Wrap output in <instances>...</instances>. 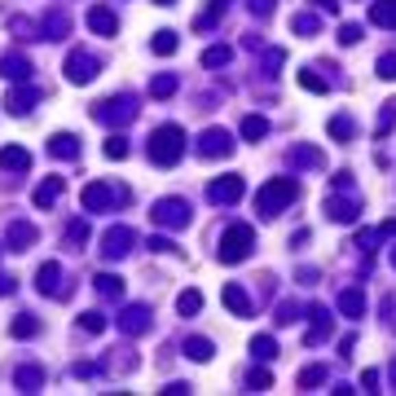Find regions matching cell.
Wrapping results in <instances>:
<instances>
[{
  "label": "cell",
  "instance_id": "c3c4849f",
  "mask_svg": "<svg viewBox=\"0 0 396 396\" xmlns=\"http://www.w3.org/2000/svg\"><path fill=\"white\" fill-rule=\"evenodd\" d=\"M92 374H97V366H88V361H79V366H75V379H92Z\"/></svg>",
  "mask_w": 396,
  "mask_h": 396
},
{
  "label": "cell",
  "instance_id": "4dcf8cb0",
  "mask_svg": "<svg viewBox=\"0 0 396 396\" xmlns=\"http://www.w3.org/2000/svg\"><path fill=\"white\" fill-rule=\"evenodd\" d=\"M176 308H181V317H194V312L203 308V295H198V290H181V299H176Z\"/></svg>",
  "mask_w": 396,
  "mask_h": 396
},
{
  "label": "cell",
  "instance_id": "f5cc1de1",
  "mask_svg": "<svg viewBox=\"0 0 396 396\" xmlns=\"http://www.w3.org/2000/svg\"><path fill=\"white\" fill-rule=\"evenodd\" d=\"M392 264H396V247H392Z\"/></svg>",
  "mask_w": 396,
  "mask_h": 396
},
{
  "label": "cell",
  "instance_id": "603a6c76",
  "mask_svg": "<svg viewBox=\"0 0 396 396\" xmlns=\"http://www.w3.org/2000/svg\"><path fill=\"white\" fill-rule=\"evenodd\" d=\"M58 194H62V181L53 176V181L36 185V194H31V198H36V207H53V203H58Z\"/></svg>",
  "mask_w": 396,
  "mask_h": 396
},
{
  "label": "cell",
  "instance_id": "e575fe53",
  "mask_svg": "<svg viewBox=\"0 0 396 396\" xmlns=\"http://www.w3.org/2000/svg\"><path fill=\"white\" fill-rule=\"evenodd\" d=\"M92 282H97V290H101V295H114V299L123 295V282H119V277H110V273H97Z\"/></svg>",
  "mask_w": 396,
  "mask_h": 396
},
{
  "label": "cell",
  "instance_id": "681fc988",
  "mask_svg": "<svg viewBox=\"0 0 396 396\" xmlns=\"http://www.w3.org/2000/svg\"><path fill=\"white\" fill-rule=\"evenodd\" d=\"M321 9H326V14H339V0H317Z\"/></svg>",
  "mask_w": 396,
  "mask_h": 396
},
{
  "label": "cell",
  "instance_id": "5bb4252c",
  "mask_svg": "<svg viewBox=\"0 0 396 396\" xmlns=\"http://www.w3.org/2000/svg\"><path fill=\"white\" fill-rule=\"evenodd\" d=\"M0 168H5V172H27L31 154L23 150V145H5V150H0Z\"/></svg>",
  "mask_w": 396,
  "mask_h": 396
},
{
  "label": "cell",
  "instance_id": "f6af8a7d",
  "mask_svg": "<svg viewBox=\"0 0 396 396\" xmlns=\"http://www.w3.org/2000/svg\"><path fill=\"white\" fill-rule=\"evenodd\" d=\"M66 243H88V225H71L66 229Z\"/></svg>",
  "mask_w": 396,
  "mask_h": 396
},
{
  "label": "cell",
  "instance_id": "8992f818",
  "mask_svg": "<svg viewBox=\"0 0 396 396\" xmlns=\"http://www.w3.org/2000/svg\"><path fill=\"white\" fill-rule=\"evenodd\" d=\"M128 251H132V229H128V225L106 229V238H101V256H106V260H119V256H128Z\"/></svg>",
  "mask_w": 396,
  "mask_h": 396
},
{
  "label": "cell",
  "instance_id": "ee69618b",
  "mask_svg": "<svg viewBox=\"0 0 396 396\" xmlns=\"http://www.w3.org/2000/svg\"><path fill=\"white\" fill-rule=\"evenodd\" d=\"M295 31H299V36H312V31H317V18H312V14H299V18H295Z\"/></svg>",
  "mask_w": 396,
  "mask_h": 396
},
{
  "label": "cell",
  "instance_id": "4fadbf2b",
  "mask_svg": "<svg viewBox=\"0 0 396 396\" xmlns=\"http://www.w3.org/2000/svg\"><path fill=\"white\" fill-rule=\"evenodd\" d=\"M0 75L14 79V84H23V79L31 75V62H27L23 53H5V62H0Z\"/></svg>",
  "mask_w": 396,
  "mask_h": 396
},
{
  "label": "cell",
  "instance_id": "cb8c5ba5",
  "mask_svg": "<svg viewBox=\"0 0 396 396\" xmlns=\"http://www.w3.org/2000/svg\"><path fill=\"white\" fill-rule=\"evenodd\" d=\"M243 137H247V141L269 137V119H264V114H247V119H243Z\"/></svg>",
  "mask_w": 396,
  "mask_h": 396
},
{
  "label": "cell",
  "instance_id": "d6986e66",
  "mask_svg": "<svg viewBox=\"0 0 396 396\" xmlns=\"http://www.w3.org/2000/svg\"><path fill=\"white\" fill-rule=\"evenodd\" d=\"M225 304L238 312V317H251V299H247V290L238 286V282H229L225 286Z\"/></svg>",
  "mask_w": 396,
  "mask_h": 396
},
{
  "label": "cell",
  "instance_id": "9c48e42d",
  "mask_svg": "<svg viewBox=\"0 0 396 396\" xmlns=\"http://www.w3.org/2000/svg\"><path fill=\"white\" fill-rule=\"evenodd\" d=\"M243 176H225V181H212V190H207V198H212V203H238V198H243Z\"/></svg>",
  "mask_w": 396,
  "mask_h": 396
},
{
  "label": "cell",
  "instance_id": "db71d44e",
  "mask_svg": "<svg viewBox=\"0 0 396 396\" xmlns=\"http://www.w3.org/2000/svg\"><path fill=\"white\" fill-rule=\"evenodd\" d=\"M392 383H396V366H392Z\"/></svg>",
  "mask_w": 396,
  "mask_h": 396
},
{
  "label": "cell",
  "instance_id": "484cf974",
  "mask_svg": "<svg viewBox=\"0 0 396 396\" xmlns=\"http://www.w3.org/2000/svg\"><path fill=\"white\" fill-rule=\"evenodd\" d=\"M18 388H23V392H36L40 388V383H45V370H40V366H23V370H18Z\"/></svg>",
  "mask_w": 396,
  "mask_h": 396
},
{
  "label": "cell",
  "instance_id": "d6a6232c",
  "mask_svg": "<svg viewBox=\"0 0 396 396\" xmlns=\"http://www.w3.org/2000/svg\"><path fill=\"white\" fill-rule=\"evenodd\" d=\"M36 330H40V321H36V317H18L14 326H9V335H14V339H31Z\"/></svg>",
  "mask_w": 396,
  "mask_h": 396
},
{
  "label": "cell",
  "instance_id": "74e56055",
  "mask_svg": "<svg viewBox=\"0 0 396 396\" xmlns=\"http://www.w3.org/2000/svg\"><path fill=\"white\" fill-rule=\"evenodd\" d=\"M229 58H234V53H229L225 45H216V49H207V53H203V66H225Z\"/></svg>",
  "mask_w": 396,
  "mask_h": 396
},
{
  "label": "cell",
  "instance_id": "f1b7e54d",
  "mask_svg": "<svg viewBox=\"0 0 396 396\" xmlns=\"http://www.w3.org/2000/svg\"><path fill=\"white\" fill-rule=\"evenodd\" d=\"M290 163H295V168H317L321 154L312 150V145H295V150H290Z\"/></svg>",
  "mask_w": 396,
  "mask_h": 396
},
{
  "label": "cell",
  "instance_id": "f35d334b",
  "mask_svg": "<svg viewBox=\"0 0 396 396\" xmlns=\"http://www.w3.org/2000/svg\"><path fill=\"white\" fill-rule=\"evenodd\" d=\"M79 326H84L88 335H101V330H106V317H101V312H84V317H79Z\"/></svg>",
  "mask_w": 396,
  "mask_h": 396
},
{
  "label": "cell",
  "instance_id": "d4e9b609",
  "mask_svg": "<svg viewBox=\"0 0 396 396\" xmlns=\"http://www.w3.org/2000/svg\"><path fill=\"white\" fill-rule=\"evenodd\" d=\"M185 357L190 361H212V339H203V335L185 339Z\"/></svg>",
  "mask_w": 396,
  "mask_h": 396
},
{
  "label": "cell",
  "instance_id": "277c9868",
  "mask_svg": "<svg viewBox=\"0 0 396 396\" xmlns=\"http://www.w3.org/2000/svg\"><path fill=\"white\" fill-rule=\"evenodd\" d=\"M150 221L163 225V229H185L190 225V203H185V198H159L154 212H150Z\"/></svg>",
  "mask_w": 396,
  "mask_h": 396
},
{
  "label": "cell",
  "instance_id": "7402d4cb",
  "mask_svg": "<svg viewBox=\"0 0 396 396\" xmlns=\"http://www.w3.org/2000/svg\"><path fill=\"white\" fill-rule=\"evenodd\" d=\"M58 277H62V269L53 264V260H49V264H40L36 286H40V290H49V295H58V290H62V286H58Z\"/></svg>",
  "mask_w": 396,
  "mask_h": 396
},
{
  "label": "cell",
  "instance_id": "d590c367",
  "mask_svg": "<svg viewBox=\"0 0 396 396\" xmlns=\"http://www.w3.org/2000/svg\"><path fill=\"white\" fill-rule=\"evenodd\" d=\"M247 388H251V392H269V388H273V374H269V370H251V374H247Z\"/></svg>",
  "mask_w": 396,
  "mask_h": 396
},
{
  "label": "cell",
  "instance_id": "2e32d148",
  "mask_svg": "<svg viewBox=\"0 0 396 396\" xmlns=\"http://www.w3.org/2000/svg\"><path fill=\"white\" fill-rule=\"evenodd\" d=\"M145 326H150V308H141V304H132V308L119 317V330H128V335H141Z\"/></svg>",
  "mask_w": 396,
  "mask_h": 396
},
{
  "label": "cell",
  "instance_id": "b9f144b4",
  "mask_svg": "<svg viewBox=\"0 0 396 396\" xmlns=\"http://www.w3.org/2000/svg\"><path fill=\"white\" fill-rule=\"evenodd\" d=\"M123 154H128V141H123V137H110V141H106V159H123Z\"/></svg>",
  "mask_w": 396,
  "mask_h": 396
},
{
  "label": "cell",
  "instance_id": "3957f363",
  "mask_svg": "<svg viewBox=\"0 0 396 396\" xmlns=\"http://www.w3.org/2000/svg\"><path fill=\"white\" fill-rule=\"evenodd\" d=\"M295 194H299V185L290 181V176H277V181H269L264 190L256 194V207H260L264 216H277L282 207H290V203H295Z\"/></svg>",
  "mask_w": 396,
  "mask_h": 396
},
{
  "label": "cell",
  "instance_id": "30bf717a",
  "mask_svg": "<svg viewBox=\"0 0 396 396\" xmlns=\"http://www.w3.org/2000/svg\"><path fill=\"white\" fill-rule=\"evenodd\" d=\"M92 114H97L101 123H106V119H119V123H123V119H132V114H137V106H132V97H119V101L110 97V101H97V110H92Z\"/></svg>",
  "mask_w": 396,
  "mask_h": 396
},
{
  "label": "cell",
  "instance_id": "83f0119b",
  "mask_svg": "<svg viewBox=\"0 0 396 396\" xmlns=\"http://www.w3.org/2000/svg\"><path fill=\"white\" fill-rule=\"evenodd\" d=\"M251 357H260V361H273V357H277V343H273V335H256V339H251Z\"/></svg>",
  "mask_w": 396,
  "mask_h": 396
},
{
  "label": "cell",
  "instance_id": "ba28073f",
  "mask_svg": "<svg viewBox=\"0 0 396 396\" xmlns=\"http://www.w3.org/2000/svg\"><path fill=\"white\" fill-rule=\"evenodd\" d=\"M128 198V190H114V185H88L84 190V207L88 212H101V207H114Z\"/></svg>",
  "mask_w": 396,
  "mask_h": 396
},
{
  "label": "cell",
  "instance_id": "9a60e30c",
  "mask_svg": "<svg viewBox=\"0 0 396 396\" xmlns=\"http://www.w3.org/2000/svg\"><path fill=\"white\" fill-rule=\"evenodd\" d=\"M31 243H36V225H27V221L9 225V251H27Z\"/></svg>",
  "mask_w": 396,
  "mask_h": 396
},
{
  "label": "cell",
  "instance_id": "8d00e7d4",
  "mask_svg": "<svg viewBox=\"0 0 396 396\" xmlns=\"http://www.w3.org/2000/svg\"><path fill=\"white\" fill-rule=\"evenodd\" d=\"M330 137H335V141L352 137V119H348V114H335V119H330Z\"/></svg>",
  "mask_w": 396,
  "mask_h": 396
},
{
  "label": "cell",
  "instance_id": "7dc6e473",
  "mask_svg": "<svg viewBox=\"0 0 396 396\" xmlns=\"http://www.w3.org/2000/svg\"><path fill=\"white\" fill-rule=\"evenodd\" d=\"M374 383H379V370H366V374H361V388H366V392H374Z\"/></svg>",
  "mask_w": 396,
  "mask_h": 396
},
{
  "label": "cell",
  "instance_id": "4316f807",
  "mask_svg": "<svg viewBox=\"0 0 396 396\" xmlns=\"http://www.w3.org/2000/svg\"><path fill=\"white\" fill-rule=\"evenodd\" d=\"M176 45H181V40H176V31H159V36L150 40V49H154L159 58H172V53H176Z\"/></svg>",
  "mask_w": 396,
  "mask_h": 396
},
{
  "label": "cell",
  "instance_id": "7bdbcfd3",
  "mask_svg": "<svg viewBox=\"0 0 396 396\" xmlns=\"http://www.w3.org/2000/svg\"><path fill=\"white\" fill-rule=\"evenodd\" d=\"M357 40H361V27H357V23L339 27V45H357Z\"/></svg>",
  "mask_w": 396,
  "mask_h": 396
},
{
  "label": "cell",
  "instance_id": "7c38bea8",
  "mask_svg": "<svg viewBox=\"0 0 396 396\" xmlns=\"http://www.w3.org/2000/svg\"><path fill=\"white\" fill-rule=\"evenodd\" d=\"M339 312H343V317H352V321H361V317H366V295H361L357 286H348L339 295Z\"/></svg>",
  "mask_w": 396,
  "mask_h": 396
},
{
  "label": "cell",
  "instance_id": "f546056e",
  "mask_svg": "<svg viewBox=\"0 0 396 396\" xmlns=\"http://www.w3.org/2000/svg\"><path fill=\"white\" fill-rule=\"evenodd\" d=\"M66 18H62V14H49L45 18V23H40V31H45V40H62V36H66Z\"/></svg>",
  "mask_w": 396,
  "mask_h": 396
},
{
  "label": "cell",
  "instance_id": "ac0fdd59",
  "mask_svg": "<svg viewBox=\"0 0 396 396\" xmlns=\"http://www.w3.org/2000/svg\"><path fill=\"white\" fill-rule=\"evenodd\" d=\"M88 27L92 31H97V36H114V31H119V23H114V14H110V9H88Z\"/></svg>",
  "mask_w": 396,
  "mask_h": 396
},
{
  "label": "cell",
  "instance_id": "7a4b0ae2",
  "mask_svg": "<svg viewBox=\"0 0 396 396\" xmlns=\"http://www.w3.org/2000/svg\"><path fill=\"white\" fill-rule=\"evenodd\" d=\"M256 247V229L251 225H229L221 247H216V256H221V264H238V260H247Z\"/></svg>",
  "mask_w": 396,
  "mask_h": 396
},
{
  "label": "cell",
  "instance_id": "bcb514c9",
  "mask_svg": "<svg viewBox=\"0 0 396 396\" xmlns=\"http://www.w3.org/2000/svg\"><path fill=\"white\" fill-rule=\"evenodd\" d=\"M251 14H260V18H269V14H273V0H251Z\"/></svg>",
  "mask_w": 396,
  "mask_h": 396
},
{
  "label": "cell",
  "instance_id": "ffe728a7",
  "mask_svg": "<svg viewBox=\"0 0 396 396\" xmlns=\"http://www.w3.org/2000/svg\"><path fill=\"white\" fill-rule=\"evenodd\" d=\"M31 101H36V88H14V92L5 97V110H9V114H27Z\"/></svg>",
  "mask_w": 396,
  "mask_h": 396
},
{
  "label": "cell",
  "instance_id": "60d3db41",
  "mask_svg": "<svg viewBox=\"0 0 396 396\" xmlns=\"http://www.w3.org/2000/svg\"><path fill=\"white\" fill-rule=\"evenodd\" d=\"M379 79H396V53H383L379 58Z\"/></svg>",
  "mask_w": 396,
  "mask_h": 396
},
{
  "label": "cell",
  "instance_id": "52a82bcc",
  "mask_svg": "<svg viewBox=\"0 0 396 396\" xmlns=\"http://www.w3.org/2000/svg\"><path fill=\"white\" fill-rule=\"evenodd\" d=\"M66 79L71 84H92V79H97V58L92 53H71L66 58Z\"/></svg>",
  "mask_w": 396,
  "mask_h": 396
},
{
  "label": "cell",
  "instance_id": "44dd1931",
  "mask_svg": "<svg viewBox=\"0 0 396 396\" xmlns=\"http://www.w3.org/2000/svg\"><path fill=\"white\" fill-rule=\"evenodd\" d=\"M49 150H53L58 159H79V141L71 137V132H58V137L49 141Z\"/></svg>",
  "mask_w": 396,
  "mask_h": 396
},
{
  "label": "cell",
  "instance_id": "8fae6325",
  "mask_svg": "<svg viewBox=\"0 0 396 396\" xmlns=\"http://www.w3.org/2000/svg\"><path fill=\"white\" fill-rule=\"evenodd\" d=\"M326 216L330 221H339V225H348V221H357L361 216V203H348V198H326Z\"/></svg>",
  "mask_w": 396,
  "mask_h": 396
},
{
  "label": "cell",
  "instance_id": "e0dca14e",
  "mask_svg": "<svg viewBox=\"0 0 396 396\" xmlns=\"http://www.w3.org/2000/svg\"><path fill=\"white\" fill-rule=\"evenodd\" d=\"M370 23L396 31V0H374V5H370Z\"/></svg>",
  "mask_w": 396,
  "mask_h": 396
},
{
  "label": "cell",
  "instance_id": "ab89813d",
  "mask_svg": "<svg viewBox=\"0 0 396 396\" xmlns=\"http://www.w3.org/2000/svg\"><path fill=\"white\" fill-rule=\"evenodd\" d=\"M299 84H304L308 92H326V79H321V75H312V71H299Z\"/></svg>",
  "mask_w": 396,
  "mask_h": 396
},
{
  "label": "cell",
  "instance_id": "5b68a950",
  "mask_svg": "<svg viewBox=\"0 0 396 396\" xmlns=\"http://www.w3.org/2000/svg\"><path fill=\"white\" fill-rule=\"evenodd\" d=\"M229 150H234V137H229L225 128H207L203 137H198V154H203V159H225Z\"/></svg>",
  "mask_w": 396,
  "mask_h": 396
},
{
  "label": "cell",
  "instance_id": "1f68e13d",
  "mask_svg": "<svg viewBox=\"0 0 396 396\" xmlns=\"http://www.w3.org/2000/svg\"><path fill=\"white\" fill-rule=\"evenodd\" d=\"M176 92V75H159V79H150V97H172Z\"/></svg>",
  "mask_w": 396,
  "mask_h": 396
},
{
  "label": "cell",
  "instance_id": "6da1fadb",
  "mask_svg": "<svg viewBox=\"0 0 396 396\" xmlns=\"http://www.w3.org/2000/svg\"><path fill=\"white\" fill-rule=\"evenodd\" d=\"M181 154H185V128H176V123L154 128V137H150V159L159 163V168H172Z\"/></svg>",
  "mask_w": 396,
  "mask_h": 396
},
{
  "label": "cell",
  "instance_id": "836d02e7",
  "mask_svg": "<svg viewBox=\"0 0 396 396\" xmlns=\"http://www.w3.org/2000/svg\"><path fill=\"white\" fill-rule=\"evenodd\" d=\"M299 388H317V383H326V366H308V370H299Z\"/></svg>",
  "mask_w": 396,
  "mask_h": 396
},
{
  "label": "cell",
  "instance_id": "f907efd6",
  "mask_svg": "<svg viewBox=\"0 0 396 396\" xmlns=\"http://www.w3.org/2000/svg\"><path fill=\"white\" fill-rule=\"evenodd\" d=\"M379 234H396V221H383V229H379Z\"/></svg>",
  "mask_w": 396,
  "mask_h": 396
},
{
  "label": "cell",
  "instance_id": "816d5d0a",
  "mask_svg": "<svg viewBox=\"0 0 396 396\" xmlns=\"http://www.w3.org/2000/svg\"><path fill=\"white\" fill-rule=\"evenodd\" d=\"M154 5H172V0H154Z\"/></svg>",
  "mask_w": 396,
  "mask_h": 396
}]
</instances>
